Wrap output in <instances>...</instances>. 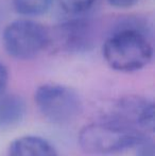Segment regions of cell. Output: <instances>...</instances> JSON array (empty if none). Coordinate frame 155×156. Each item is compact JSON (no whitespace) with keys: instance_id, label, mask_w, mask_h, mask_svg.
I'll return each instance as SVG.
<instances>
[{"instance_id":"1","label":"cell","mask_w":155,"mask_h":156,"mask_svg":"<svg viewBox=\"0 0 155 156\" xmlns=\"http://www.w3.org/2000/svg\"><path fill=\"white\" fill-rule=\"evenodd\" d=\"M149 27L138 18L121 21L106 37L102 47L104 61L119 72H135L153 58Z\"/></svg>"},{"instance_id":"2","label":"cell","mask_w":155,"mask_h":156,"mask_svg":"<svg viewBox=\"0 0 155 156\" xmlns=\"http://www.w3.org/2000/svg\"><path fill=\"white\" fill-rule=\"evenodd\" d=\"M150 135L105 117L81 129L78 141L84 152L107 155L136 148Z\"/></svg>"},{"instance_id":"3","label":"cell","mask_w":155,"mask_h":156,"mask_svg":"<svg viewBox=\"0 0 155 156\" xmlns=\"http://www.w3.org/2000/svg\"><path fill=\"white\" fill-rule=\"evenodd\" d=\"M34 102L41 115L54 124L71 123L83 111L82 100L77 91L56 83L38 86L34 93Z\"/></svg>"},{"instance_id":"4","label":"cell","mask_w":155,"mask_h":156,"mask_svg":"<svg viewBox=\"0 0 155 156\" xmlns=\"http://www.w3.org/2000/svg\"><path fill=\"white\" fill-rule=\"evenodd\" d=\"M48 28L32 19H17L3 30L2 43L6 53L20 61L36 58L48 47Z\"/></svg>"},{"instance_id":"5","label":"cell","mask_w":155,"mask_h":156,"mask_svg":"<svg viewBox=\"0 0 155 156\" xmlns=\"http://www.w3.org/2000/svg\"><path fill=\"white\" fill-rule=\"evenodd\" d=\"M48 47L67 53H83L93 48V33L91 25L82 17L69 19L53 29H48Z\"/></svg>"},{"instance_id":"6","label":"cell","mask_w":155,"mask_h":156,"mask_svg":"<svg viewBox=\"0 0 155 156\" xmlns=\"http://www.w3.org/2000/svg\"><path fill=\"white\" fill-rule=\"evenodd\" d=\"M107 118L150 135L154 131V103L139 94H128L115 103Z\"/></svg>"},{"instance_id":"7","label":"cell","mask_w":155,"mask_h":156,"mask_svg":"<svg viewBox=\"0 0 155 156\" xmlns=\"http://www.w3.org/2000/svg\"><path fill=\"white\" fill-rule=\"evenodd\" d=\"M8 156H58V154L47 139L35 135H26L11 142Z\"/></svg>"},{"instance_id":"8","label":"cell","mask_w":155,"mask_h":156,"mask_svg":"<svg viewBox=\"0 0 155 156\" xmlns=\"http://www.w3.org/2000/svg\"><path fill=\"white\" fill-rule=\"evenodd\" d=\"M27 105L16 94H0V129H8L23 121Z\"/></svg>"},{"instance_id":"9","label":"cell","mask_w":155,"mask_h":156,"mask_svg":"<svg viewBox=\"0 0 155 156\" xmlns=\"http://www.w3.org/2000/svg\"><path fill=\"white\" fill-rule=\"evenodd\" d=\"M54 0H13V6L23 16H41L51 9Z\"/></svg>"},{"instance_id":"10","label":"cell","mask_w":155,"mask_h":156,"mask_svg":"<svg viewBox=\"0 0 155 156\" xmlns=\"http://www.w3.org/2000/svg\"><path fill=\"white\" fill-rule=\"evenodd\" d=\"M98 0H58L60 6L65 13L78 16L87 12Z\"/></svg>"},{"instance_id":"11","label":"cell","mask_w":155,"mask_h":156,"mask_svg":"<svg viewBox=\"0 0 155 156\" xmlns=\"http://www.w3.org/2000/svg\"><path fill=\"white\" fill-rule=\"evenodd\" d=\"M136 148L135 156H154V142L151 137L143 140Z\"/></svg>"},{"instance_id":"12","label":"cell","mask_w":155,"mask_h":156,"mask_svg":"<svg viewBox=\"0 0 155 156\" xmlns=\"http://www.w3.org/2000/svg\"><path fill=\"white\" fill-rule=\"evenodd\" d=\"M140 0H107L112 6L117 9H129L137 4Z\"/></svg>"},{"instance_id":"13","label":"cell","mask_w":155,"mask_h":156,"mask_svg":"<svg viewBox=\"0 0 155 156\" xmlns=\"http://www.w3.org/2000/svg\"><path fill=\"white\" fill-rule=\"evenodd\" d=\"M9 82V71L4 64L0 62V94L3 93Z\"/></svg>"}]
</instances>
